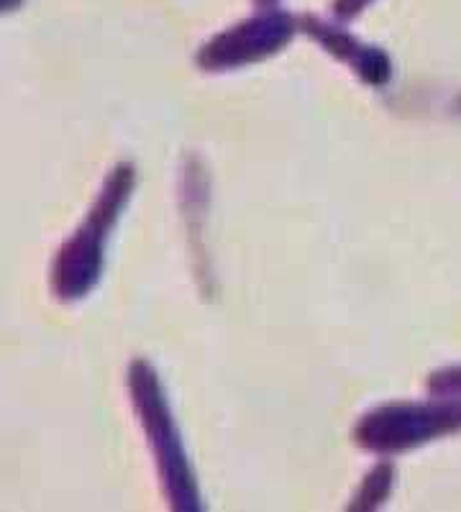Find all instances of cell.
Here are the masks:
<instances>
[{"instance_id":"obj_1","label":"cell","mask_w":461,"mask_h":512,"mask_svg":"<svg viewBox=\"0 0 461 512\" xmlns=\"http://www.w3.org/2000/svg\"><path fill=\"white\" fill-rule=\"evenodd\" d=\"M136 187V167L121 162L108 172L98 198L93 200L80 226L62 244L52 264V292L62 303H75L88 297L103 277L108 236L116 228L123 208L129 205Z\"/></svg>"},{"instance_id":"obj_2","label":"cell","mask_w":461,"mask_h":512,"mask_svg":"<svg viewBox=\"0 0 461 512\" xmlns=\"http://www.w3.org/2000/svg\"><path fill=\"white\" fill-rule=\"evenodd\" d=\"M126 384H129L131 402H134L146 441L152 446L164 497L170 500L172 510L200 512L203 500H200L198 479H195L190 456L172 418L170 400H167L157 369L146 359H134Z\"/></svg>"},{"instance_id":"obj_3","label":"cell","mask_w":461,"mask_h":512,"mask_svg":"<svg viewBox=\"0 0 461 512\" xmlns=\"http://www.w3.org/2000/svg\"><path fill=\"white\" fill-rule=\"evenodd\" d=\"M454 433H461V397L441 395V400L377 405L356 420L351 436L372 454H403Z\"/></svg>"},{"instance_id":"obj_4","label":"cell","mask_w":461,"mask_h":512,"mask_svg":"<svg viewBox=\"0 0 461 512\" xmlns=\"http://www.w3.org/2000/svg\"><path fill=\"white\" fill-rule=\"evenodd\" d=\"M295 31H300L298 18H292L287 11H280V8L262 11L211 36L198 49L195 62L205 72L239 70L246 64L275 57L290 44Z\"/></svg>"},{"instance_id":"obj_5","label":"cell","mask_w":461,"mask_h":512,"mask_svg":"<svg viewBox=\"0 0 461 512\" xmlns=\"http://www.w3.org/2000/svg\"><path fill=\"white\" fill-rule=\"evenodd\" d=\"M298 26L303 34H308L310 39H316L331 57L349 64L351 70L356 72V77L367 82V85H372V88H382V85H387L392 80L395 67H392V59L385 49L364 44V41L351 36L341 26L328 24V21H323L318 16H310V13L298 18Z\"/></svg>"},{"instance_id":"obj_6","label":"cell","mask_w":461,"mask_h":512,"mask_svg":"<svg viewBox=\"0 0 461 512\" xmlns=\"http://www.w3.org/2000/svg\"><path fill=\"white\" fill-rule=\"evenodd\" d=\"M392 484H395V466H392L390 461H382V464L374 466L372 472L364 477L362 487H359V492H356L354 500H351L349 510L354 512L377 510V507L390 497Z\"/></svg>"},{"instance_id":"obj_7","label":"cell","mask_w":461,"mask_h":512,"mask_svg":"<svg viewBox=\"0 0 461 512\" xmlns=\"http://www.w3.org/2000/svg\"><path fill=\"white\" fill-rule=\"evenodd\" d=\"M428 390L433 395H461V364L433 372L428 377Z\"/></svg>"},{"instance_id":"obj_8","label":"cell","mask_w":461,"mask_h":512,"mask_svg":"<svg viewBox=\"0 0 461 512\" xmlns=\"http://www.w3.org/2000/svg\"><path fill=\"white\" fill-rule=\"evenodd\" d=\"M369 3H374V0H333V16L339 21H351V18L367 11Z\"/></svg>"},{"instance_id":"obj_9","label":"cell","mask_w":461,"mask_h":512,"mask_svg":"<svg viewBox=\"0 0 461 512\" xmlns=\"http://www.w3.org/2000/svg\"><path fill=\"white\" fill-rule=\"evenodd\" d=\"M257 6H272V3H277V0H254Z\"/></svg>"}]
</instances>
